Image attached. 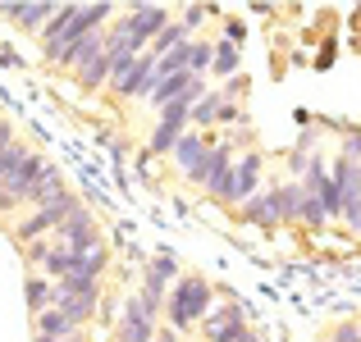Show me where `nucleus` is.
<instances>
[{
	"mask_svg": "<svg viewBox=\"0 0 361 342\" xmlns=\"http://www.w3.org/2000/svg\"><path fill=\"white\" fill-rule=\"evenodd\" d=\"M106 23H115V9L110 5H60L55 18L46 23V32L37 37V42H42V55L55 60L60 51H69V46H78L82 37L101 32Z\"/></svg>",
	"mask_w": 361,
	"mask_h": 342,
	"instance_id": "f257e3e1",
	"label": "nucleus"
},
{
	"mask_svg": "<svg viewBox=\"0 0 361 342\" xmlns=\"http://www.w3.org/2000/svg\"><path fill=\"white\" fill-rule=\"evenodd\" d=\"M211 306H215V288L206 279H197V274H183V279L169 288V297H165V319H169V329L178 334V329L202 324Z\"/></svg>",
	"mask_w": 361,
	"mask_h": 342,
	"instance_id": "f03ea898",
	"label": "nucleus"
},
{
	"mask_svg": "<svg viewBox=\"0 0 361 342\" xmlns=\"http://www.w3.org/2000/svg\"><path fill=\"white\" fill-rule=\"evenodd\" d=\"M174 23V9H165V5H128L123 14H115V23H110V32H119V37H128L137 51H147L151 42H156L165 27Z\"/></svg>",
	"mask_w": 361,
	"mask_h": 342,
	"instance_id": "7ed1b4c3",
	"label": "nucleus"
},
{
	"mask_svg": "<svg viewBox=\"0 0 361 342\" xmlns=\"http://www.w3.org/2000/svg\"><path fill=\"white\" fill-rule=\"evenodd\" d=\"M73 210H78V196H73V192H69V196H60L55 205H42V210H27L23 220L14 224V242H18V246H32V242H42V237H46V233H55V228H60L64 220H69Z\"/></svg>",
	"mask_w": 361,
	"mask_h": 342,
	"instance_id": "20e7f679",
	"label": "nucleus"
},
{
	"mask_svg": "<svg viewBox=\"0 0 361 342\" xmlns=\"http://www.w3.org/2000/svg\"><path fill=\"white\" fill-rule=\"evenodd\" d=\"M243 137H224L211 146V156H206L202 165V192L211 196V201H229V183H233V146H238Z\"/></svg>",
	"mask_w": 361,
	"mask_h": 342,
	"instance_id": "39448f33",
	"label": "nucleus"
},
{
	"mask_svg": "<svg viewBox=\"0 0 361 342\" xmlns=\"http://www.w3.org/2000/svg\"><path fill=\"white\" fill-rule=\"evenodd\" d=\"M51 237H55L60 246H69L73 255H87V251H97V246H106V237H101V224H97V215H92L82 201H78V210H73L69 220H64L60 228H55Z\"/></svg>",
	"mask_w": 361,
	"mask_h": 342,
	"instance_id": "423d86ee",
	"label": "nucleus"
},
{
	"mask_svg": "<svg viewBox=\"0 0 361 342\" xmlns=\"http://www.w3.org/2000/svg\"><path fill=\"white\" fill-rule=\"evenodd\" d=\"M197 329H202V342H238V338L252 334L247 310L238 306V301H220V306H211Z\"/></svg>",
	"mask_w": 361,
	"mask_h": 342,
	"instance_id": "0eeeda50",
	"label": "nucleus"
},
{
	"mask_svg": "<svg viewBox=\"0 0 361 342\" xmlns=\"http://www.w3.org/2000/svg\"><path fill=\"white\" fill-rule=\"evenodd\" d=\"M178 279H183V270H178L174 255H151L147 270H142V288H137V297L147 301V306L165 310V297H169V288H174Z\"/></svg>",
	"mask_w": 361,
	"mask_h": 342,
	"instance_id": "6e6552de",
	"label": "nucleus"
},
{
	"mask_svg": "<svg viewBox=\"0 0 361 342\" xmlns=\"http://www.w3.org/2000/svg\"><path fill=\"white\" fill-rule=\"evenodd\" d=\"M46 169H51V165H46V160L32 151V156H27L23 165H18L14 174L5 178V187H0V215H9L14 205H27V196H32V187L42 183V174H46Z\"/></svg>",
	"mask_w": 361,
	"mask_h": 342,
	"instance_id": "1a4fd4ad",
	"label": "nucleus"
},
{
	"mask_svg": "<svg viewBox=\"0 0 361 342\" xmlns=\"http://www.w3.org/2000/svg\"><path fill=\"white\" fill-rule=\"evenodd\" d=\"M156 315H160V310L147 306V301L133 292V297L123 301L119 319H115V338L119 342H151V338H156Z\"/></svg>",
	"mask_w": 361,
	"mask_h": 342,
	"instance_id": "9d476101",
	"label": "nucleus"
},
{
	"mask_svg": "<svg viewBox=\"0 0 361 342\" xmlns=\"http://www.w3.org/2000/svg\"><path fill=\"white\" fill-rule=\"evenodd\" d=\"M211 146H215L211 132H183L178 146H174V156H169V160H174V169L192 187H202V165H206V156H211Z\"/></svg>",
	"mask_w": 361,
	"mask_h": 342,
	"instance_id": "9b49d317",
	"label": "nucleus"
},
{
	"mask_svg": "<svg viewBox=\"0 0 361 342\" xmlns=\"http://www.w3.org/2000/svg\"><path fill=\"white\" fill-rule=\"evenodd\" d=\"M261 174H265V156L261 151H243V156L233 160V183H229V201L224 205L252 201V196L261 192Z\"/></svg>",
	"mask_w": 361,
	"mask_h": 342,
	"instance_id": "f8f14e48",
	"label": "nucleus"
},
{
	"mask_svg": "<svg viewBox=\"0 0 361 342\" xmlns=\"http://www.w3.org/2000/svg\"><path fill=\"white\" fill-rule=\"evenodd\" d=\"M110 91H115V96H123V101H147L151 91H156V60L142 51L137 60H133V69L123 73V78H119Z\"/></svg>",
	"mask_w": 361,
	"mask_h": 342,
	"instance_id": "ddd939ff",
	"label": "nucleus"
},
{
	"mask_svg": "<svg viewBox=\"0 0 361 342\" xmlns=\"http://www.w3.org/2000/svg\"><path fill=\"white\" fill-rule=\"evenodd\" d=\"M55 9L60 5H0V18H5V23H14L18 32H27V37H42L46 32V23H51L55 18Z\"/></svg>",
	"mask_w": 361,
	"mask_h": 342,
	"instance_id": "4468645a",
	"label": "nucleus"
},
{
	"mask_svg": "<svg viewBox=\"0 0 361 342\" xmlns=\"http://www.w3.org/2000/svg\"><path fill=\"white\" fill-rule=\"evenodd\" d=\"M238 220L243 224H256V228H279V210H274V192H270V187H261L252 201H243Z\"/></svg>",
	"mask_w": 361,
	"mask_h": 342,
	"instance_id": "2eb2a0df",
	"label": "nucleus"
},
{
	"mask_svg": "<svg viewBox=\"0 0 361 342\" xmlns=\"http://www.w3.org/2000/svg\"><path fill=\"white\" fill-rule=\"evenodd\" d=\"M97 306H101V297H69V292H60L55 288V310H60L64 319H69L73 329H82L92 315H97Z\"/></svg>",
	"mask_w": 361,
	"mask_h": 342,
	"instance_id": "dca6fc26",
	"label": "nucleus"
},
{
	"mask_svg": "<svg viewBox=\"0 0 361 342\" xmlns=\"http://www.w3.org/2000/svg\"><path fill=\"white\" fill-rule=\"evenodd\" d=\"M60 196H69V183H64V174H60V169L51 165V169L42 174V183L32 187V196H27V205H32V210H42V205H55Z\"/></svg>",
	"mask_w": 361,
	"mask_h": 342,
	"instance_id": "f3484780",
	"label": "nucleus"
},
{
	"mask_svg": "<svg viewBox=\"0 0 361 342\" xmlns=\"http://www.w3.org/2000/svg\"><path fill=\"white\" fill-rule=\"evenodd\" d=\"M23 301H27V310H32V315L51 310L55 306V283L46 279V274H27V279H23Z\"/></svg>",
	"mask_w": 361,
	"mask_h": 342,
	"instance_id": "a211bd4d",
	"label": "nucleus"
},
{
	"mask_svg": "<svg viewBox=\"0 0 361 342\" xmlns=\"http://www.w3.org/2000/svg\"><path fill=\"white\" fill-rule=\"evenodd\" d=\"M32 334H42V338H55V342H60V338H73L78 329H73L69 319H64L60 310L51 306V310H42V315H32Z\"/></svg>",
	"mask_w": 361,
	"mask_h": 342,
	"instance_id": "6ab92c4d",
	"label": "nucleus"
},
{
	"mask_svg": "<svg viewBox=\"0 0 361 342\" xmlns=\"http://www.w3.org/2000/svg\"><path fill=\"white\" fill-rule=\"evenodd\" d=\"M220 110H224V96H220V87H215V91H206V96L192 106V119H188V123L206 132V128H215V123H220Z\"/></svg>",
	"mask_w": 361,
	"mask_h": 342,
	"instance_id": "aec40b11",
	"label": "nucleus"
},
{
	"mask_svg": "<svg viewBox=\"0 0 361 342\" xmlns=\"http://www.w3.org/2000/svg\"><path fill=\"white\" fill-rule=\"evenodd\" d=\"M238 64H243L238 46H233V42H215V60H211V73H215V78H220V82L238 78Z\"/></svg>",
	"mask_w": 361,
	"mask_h": 342,
	"instance_id": "412c9836",
	"label": "nucleus"
},
{
	"mask_svg": "<svg viewBox=\"0 0 361 342\" xmlns=\"http://www.w3.org/2000/svg\"><path fill=\"white\" fill-rule=\"evenodd\" d=\"M183 42H192V32H188V27H183V23H178V18H174V23H169L165 32H160L156 42L147 46V55H151V60H160V55H169V51H174V46H183Z\"/></svg>",
	"mask_w": 361,
	"mask_h": 342,
	"instance_id": "4be33fe9",
	"label": "nucleus"
},
{
	"mask_svg": "<svg viewBox=\"0 0 361 342\" xmlns=\"http://www.w3.org/2000/svg\"><path fill=\"white\" fill-rule=\"evenodd\" d=\"M298 224H302V228H311V233H320V228L329 224V210H325V201H320L316 192H307V196H302V210H298Z\"/></svg>",
	"mask_w": 361,
	"mask_h": 342,
	"instance_id": "5701e85b",
	"label": "nucleus"
},
{
	"mask_svg": "<svg viewBox=\"0 0 361 342\" xmlns=\"http://www.w3.org/2000/svg\"><path fill=\"white\" fill-rule=\"evenodd\" d=\"M188 128H169V123H156V132H151V141H147V156H174V146H178V137H183Z\"/></svg>",
	"mask_w": 361,
	"mask_h": 342,
	"instance_id": "b1692460",
	"label": "nucleus"
},
{
	"mask_svg": "<svg viewBox=\"0 0 361 342\" xmlns=\"http://www.w3.org/2000/svg\"><path fill=\"white\" fill-rule=\"evenodd\" d=\"M211 60H215V42L192 37V60H188V73H192V78H206V73H211Z\"/></svg>",
	"mask_w": 361,
	"mask_h": 342,
	"instance_id": "393cba45",
	"label": "nucleus"
},
{
	"mask_svg": "<svg viewBox=\"0 0 361 342\" xmlns=\"http://www.w3.org/2000/svg\"><path fill=\"white\" fill-rule=\"evenodd\" d=\"M206 14H211V9H206V5H188L183 14H178V23H183L188 32H197V27H202V18H206Z\"/></svg>",
	"mask_w": 361,
	"mask_h": 342,
	"instance_id": "a878e982",
	"label": "nucleus"
},
{
	"mask_svg": "<svg viewBox=\"0 0 361 342\" xmlns=\"http://www.w3.org/2000/svg\"><path fill=\"white\" fill-rule=\"evenodd\" d=\"M329 342H361V319H348V324H338Z\"/></svg>",
	"mask_w": 361,
	"mask_h": 342,
	"instance_id": "bb28decb",
	"label": "nucleus"
},
{
	"mask_svg": "<svg viewBox=\"0 0 361 342\" xmlns=\"http://www.w3.org/2000/svg\"><path fill=\"white\" fill-rule=\"evenodd\" d=\"M338 156H343V160H357V165H361V132H348V137H343V151H338Z\"/></svg>",
	"mask_w": 361,
	"mask_h": 342,
	"instance_id": "cd10ccee",
	"label": "nucleus"
},
{
	"mask_svg": "<svg viewBox=\"0 0 361 342\" xmlns=\"http://www.w3.org/2000/svg\"><path fill=\"white\" fill-rule=\"evenodd\" d=\"M9 141H14V128H9V123H5V119H0V151H5V146H9Z\"/></svg>",
	"mask_w": 361,
	"mask_h": 342,
	"instance_id": "c85d7f7f",
	"label": "nucleus"
},
{
	"mask_svg": "<svg viewBox=\"0 0 361 342\" xmlns=\"http://www.w3.org/2000/svg\"><path fill=\"white\" fill-rule=\"evenodd\" d=\"M151 342H178V334H174V329H156V338H151Z\"/></svg>",
	"mask_w": 361,
	"mask_h": 342,
	"instance_id": "c756f323",
	"label": "nucleus"
},
{
	"mask_svg": "<svg viewBox=\"0 0 361 342\" xmlns=\"http://www.w3.org/2000/svg\"><path fill=\"white\" fill-rule=\"evenodd\" d=\"M60 342H87V338H82V329H78V334H73V338H60Z\"/></svg>",
	"mask_w": 361,
	"mask_h": 342,
	"instance_id": "7c9ffc66",
	"label": "nucleus"
},
{
	"mask_svg": "<svg viewBox=\"0 0 361 342\" xmlns=\"http://www.w3.org/2000/svg\"><path fill=\"white\" fill-rule=\"evenodd\" d=\"M32 342H55V338H42V334H32Z\"/></svg>",
	"mask_w": 361,
	"mask_h": 342,
	"instance_id": "2f4dec72",
	"label": "nucleus"
},
{
	"mask_svg": "<svg viewBox=\"0 0 361 342\" xmlns=\"http://www.w3.org/2000/svg\"><path fill=\"white\" fill-rule=\"evenodd\" d=\"M353 237H361V224H357V233H353Z\"/></svg>",
	"mask_w": 361,
	"mask_h": 342,
	"instance_id": "473e14b6",
	"label": "nucleus"
}]
</instances>
